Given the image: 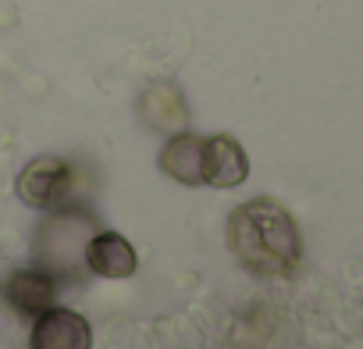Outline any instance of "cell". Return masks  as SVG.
<instances>
[{"label":"cell","instance_id":"1","mask_svg":"<svg viewBox=\"0 0 363 349\" xmlns=\"http://www.w3.org/2000/svg\"><path fill=\"white\" fill-rule=\"evenodd\" d=\"M228 250L257 278H292L303 260V236L289 207L257 196L228 214Z\"/></svg>","mask_w":363,"mask_h":349},{"label":"cell","instance_id":"2","mask_svg":"<svg viewBox=\"0 0 363 349\" xmlns=\"http://www.w3.org/2000/svg\"><path fill=\"white\" fill-rule=\"evenodd\" d=\"M68 189H72V167L61 157H36L33 164H26V171L15 182L18 200L36 211L57 207L68 196Z\"/></svg>","mask_w":363,"mask_h":349},{"label":"cell","instance_id":"3","mask_svg":"<svg viewBox=\"0 0 363 349\" xmlns=\"http://www.w3.org/2000/svg\"><path fill=\"white\" fill-rule=\"evenodd\" d=\"M89 345H93L89 321L65 306L43 310L29 335V349H89Z\"/></svg>","mask_w":363,"mask_h":349},{"label":"cell","instance_id":"4","mask_svg":"<svg viewBox=\"0 0 363 349\" xmlns=\"http://www.w3.org/2000/svg\"><path fill=\"white\" fill-rule=\"evenodd\" d=\"M250 179V157L235 135L203 139V182L214 189H235Z\"/></svg>","mask_w":363,"mask_h":349},{"label":"cell","instance_id":"5","mask_svg":"<svg viewBox=\"0 0 363 349\" xmlns=\"http://www.w3.org/2000/svg\"><path fill=\"white\" fill-rule=\"evenodd\" d=\"M86 267L100 278H132L139 267V257L132 250V243L118 232H100L86 243Z\"/></svg>","mask_w":363,"mask_h":349},{"label":"cell","instance_id":"6","mask_svg":"<svg viewBox=\"0 0 363 349\" xmlns=\"http://www.w3.org/2000/svg\"><path fill=\"white\" fill-rule=\"evenodd\" d=\"M139 114L150 128L157 132H182L189 121V107L186 96L174 82H153L146 86V93L139 96Z\"/></svg>","mask_w":363,"mask_h":349},{"label":"cell","instance_id":"7","mask_svg":"<svg viewBox=\"0 0 363 349\" xmlns=\"http://www.w3.org/2000/svg\"><path fill=\"white\" fill-rule=\"evenodd\" d=\"M4 299H8V306L18 314V317H40L43 310H50L54 306V299H57V285H54V278L50 275H43V271H15L8 282H4Z\"/></svg>","mask_w":363,"mask_h":349},{"label":"cell","instance_id":"8","mask_svg":"<svg viewBox=\"0 0 363 349\" xmlns=\"http://www.w3.org/2000/svg\"><path fill=\"white\" fill-rule=\"evenodd\" d=\"M160 171L182 186H203V139L193 132H174L160 150Z\"/></svg>","mask_w":363,"mask_h":349}]
</instances>
